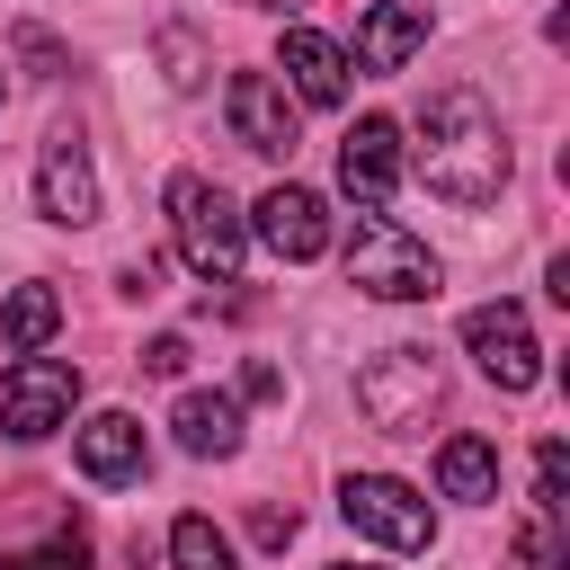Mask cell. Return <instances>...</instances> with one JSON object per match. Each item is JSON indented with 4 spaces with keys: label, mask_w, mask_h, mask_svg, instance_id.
<instances>
[{
    "label": "cell",
    "mask_w": 570,
    "mask_h": 570,
    "mask_svg": "<svg viewBox=\"0 0 570 570\" xmlns=\"http://www.w3.org/2000/svg\"><path fill=\"white\" fill-rule=\"evenodd\" d=\"M410 160H419L428 196H445V205H499V187H508V134L472 89H436L419 107V151Z\"/></svg>",
    "instance_id": "obj_1"
},
{
    "label": "cell",
    "mask_w": 570,
    "mask_h": 570,
    "mask_svg": "<svg viewBox=\"0 0 570 570\" xmlns=\"http://www.w3.org/2000/svg\"><path fill=\"white\" fill-rule=\"evenodd\" d=\"M169 240H178V258H187L205 285H232V276H240V249H249V214H240L214 178L178 169V178H169Z\"/></svg>",
    "instance_id": "obj_2"
},
{
    "label": "cell",
    "mask_w": 570,
    "mask_h": 570,
    "mask_svg": "<svg viewBox=\"0 0 570 570\" xmlns=\"http://www.w3.org/2000/svg\"><path fill=\"white\" fill-rule=\"evenodd\" d=\"M347 285L374 294V303H428V294H436V258H428L419 232H401V223L374 205V214H356V232H347Z\"/></svg>",
    "instance_id": "obj_3"
},
{
    "label": "cell",
    "mask_w": 570,
    "mask_h": 570,
    "mask_svg": "<svg viewBox=\"0 0 570 570\" xmlns=\"http://www.w3.org/2000/svg\"><path fill=\"white\" fill-rule=\"evenodd\" d=\"M356 410L383 428V436H428V419L445 410V365L428 347H383L365 374H356Z\"/></svg>",
    "instance_id": "obj_4"
},
{
    "label": "cell",
    "mask_w": 570,
    "mask_h": 570,
    "mask_svg": "<svg viewBox=\"0 0 570 570\" xmlns=\"http://www.w3.org/2000/svg\"><path fill=\"white\" fill-rule=\"evenodd\" d=\"M338 517H347L356 534L392 543V552H428V543H436L428 499H419L410 481H392V472H347V481H338Z\"/></svg>",
    "instance_id": "obj_5"
},
{
    "label": "cell",
    "mask_w": 570,
    "mask_h": 570,
    "mask_svg": "<svg viewBox=\"0 0 570 570\" xmlns=\"http://www.w3.org/2000/svg\"><path fill=\"white\" fill-rule=\"evenodd\" d=\"M71 401H80V365H62V356H18L9 374H0V428L18 436V445H36V436H53L62 419H71Z\"/></svg>",
    "instance_id": "obj_6"
},
{
    "label": "cell",
    "mask_w": 570,
    "mask_h": 570,
    "mask_svg": "<svg viewBox=\"0 0 570 570\" xmlns=\"http://www.w3.org/2000/svg\"><path fill=\"white\" fill-rule=\"evenodd\" d=\"M36 214L62 223V232L98 223V169H89L80 125H53V134H45V151H36Z\"/></svg>",
    "instance_id": "obj_7"
},
{
    "label": "cell",
    "mask_w": 570,
    "mask_h": 570,
    "mask_svg": "<svg viewBox=\"0 0 570 570\" xmlns=\"http://www.w3.org/2000/svg\"><path fill=\"white\" fill-rule=\"evenodd\" d=\"M463 347H472V365H481L499 392H534V374H543V347H534V330H525L517 303L463 312Z\"/></svg>",
    "instance_id": "obj_8"
},
{
    "label": "cell",
    "mask_w": 570,
    "mask_h": 570,
    "mask_svg": "<svg viewBox=\"0 0 570 570\" xmlns=\"http://www.w3.org/2000/svg\"><path fill=\"white\" fill-rule=\"evenodd\" d=\"M223 116H232L240 151H258V160H285V151H294V98H285V80H267V71H232Z\"/></svg>",
    "instance_id": "obj_9"
},
{
    "label": "cell",
    "mask_w": 570,
    "mask_h": 570,
    "mask_svg": "<svg viewBox=\"0 0 570 570\" xmlns=\"http://www.w3.org/2000/svg\"><path fill=\"white\" fill-rule=\"evenodd\" d=\"M338 187H347L365 214L401 187V125H392V116H356V125H347V142H338Z\"/></svg>",
    "instance_id": "obj_10"
},
{
    "label": "cell",
    "mask_w": 570,
    "mask_h": 570,
    "mask_svg": "<svg viewBox=\"0 0 570 570\" xmlns=\"http://www.w3.org/2000/svg\"><path fill=\"white\" fill-rule=\"evenodd\" d=\"M249 223H258V240L276 249V258H321L330 249V205L312 196V187H267L258 205H249Z\"/></svg>",
    "instance_id": "obj_11"
},
{
    "label": "cell",
    "mask_w": 570,
    "mask_h": 570,
    "mask_svg": "<svg viewBox=\"0 0 570 570\" xmlns=\"http://www.w3.org/2000/svg\"><path fill=\"white\" fill-rule=\"evenodd\" d=\"M419 45H428V9H410V0H374V9L356 18V53H347V71H401Z\"/></svg>",
    "instance_id": "obj_12"
},
{
    "label": "cell",
    "mask_w": 570,
    "mask_h": 570,
    "mask_svg": "<svg viewBox=\"0 0 570 570\" xmlns=\"http://www.w3.org/2000/svg\"><path fill=\"white\" fill-rule=\"evenodd\" d=\"M285 80H294V98H312V107H338L347 98V53L321 36V27H285Z\"/></svg>",
    "instance_id": "obj_13"
},
{
    "label": "cell",
    "mask_w": 570,
    "mask_h": 570,
    "mask_svg": "<svg viewBox=\"0 0 570 570\" xmlns=\"http://www.w3.org/2000/svg\"><path fill=\"white\" fill-rule=\"evenodd\" d=\"M169 428H178V445H187L196 463H223V454H240V401H232V392H178Z\"/></svg>",
    "instance_id": "obj_14"
},
{
    "label": "cell",
    "mask_w": 570,
    "mask_h": 570,
    "mask_svg": "<svg viewBox=\"0 0 570 570\" xmlns=\"http://www.w3.org/2000/svg\"><path fill=\"white\" fill-rule=\"evenodd\" d=\"M142 463H151V445H142V419H125V410H98V419L80 428V472H89V481H142Z\"/></svg>",
    "instance_id": "obj_15"
},
{
    "label": "cell",
    "mask_w": 570,
    "mask_h": 570,
    "mask_svg": "<svg viewBox=\"0 0 570 570\" xmlns=\"http://www.w3.org/2000/svg\"><path fill=\"white\" fill-rule=\"evenodd\" d=\"M436 481H445V499H499V445L490 436H445L436 445Z\"/></svg>",
    "instance_id": "obj_16"
},
{
    "label": "cell",
    "mask_w": 570,
    "mask_h": 570,
    "mask_svg": "<svg viewBox=\"0 0 570 570\" xmlns=\"http://www.w3.org/2000/svg\"><path fill=\"white\" fill-rule=\"evenodd\" d=\"M53 330H62V294H53V285H18V294H9V312H0V338L27 356V347H45Z\"/></svg>",
    "instance_id": "obj_17"
},
{
    "label": "cell",
    "mask_w": 570,
    "mask_h": 570,
    "mask_svg": "<svg viewBox=\"0 0 570 570\" xmlns=\"http://www.w3.org/2000/svg\"><path fill=\"white\" fill-rule=\"evenodd\" d=\"M169 561L178 570H240V552H232V534L214 517H178L169 525Z\"/></svg>",
    "instance_id": "obj_18"
},
{
    "label": "cell",
    "mask_w": 570,
    "mask_h": 570,
    "mask_svg": "<svg viewBox=\"0 0 570 570\" xmlns=\"http://www.w3.org/2000/svg\"><path fill=\"white\" fill-rule=\"evenodd\" d=\"M517 561H525V570H570V561H561V517L534 508V517L517 525Z\"/></svg>",
    "instance_id": "obj_19"
},
{
    "label": "cell",
    "mask_w": 570,
    "mask_h": 570,
    "mask_svg": "<svg viewBox=\"0 0 570 570\" xmlns=\"http://www.w3.org/2000/svg\"><path fill=\"white\" fill-rule=\"evenodd\" d=\"M561 490H570V454H561V436H543V454H534V508L561 517V508H570Z\"/></svg>",
    "instance_id": "obj_20"
},
{
    "label": "cell",
    "mask_w": 570,
    "mask_h": 570,
    "mask_svg": "<svg viewBox=\"0 0 570 570\" xmlns=\"http://www.w3.org/2000/svg\"><path fill=\"white\" fill-rule=\"evenodd\" d=\"M0 570H89V534H80V525H62L45 552H27V561H0Z\"/></svg>",
    "instance_id": "obj_21"
},
{
    "label": "cell",
    "mask_w": 570,
    "mask_h": 570,
    "mask_svg": "<svg viewBox=\"0 0 570 570\" xmlns=\"http://www.w3.org/2000/svg\"><path fill=\"white\" fill-rule=\"evenodd\" d=\"M142 374H187V338H178V330L151 338V347H142Z\"/></svg>",
    "instance_id": "obj_22"
},
{
    "label": "cell",
    "mask_w": 570,
    "mask_h": 570,
    "mask_svg": "<svg viewBox=\"0 0 570 570\" xmlns=\"http://www.w3.org/2000/svg\"><path fill=\"white\" fill-rule=\"evenodd\" d=\"M249 534H258V543H294V508H258Z\"/></svg>",
    "instance_id": "obj_23"
},
{
    "label": "cell",
    "mask_w": 570,
    "mask_h": 570,
    "mask_svg": "<svg viewBox=\"0 0 570 570\" xmlns=\"http://www.w3.org/2000/svg\"><path fill=\"white\" fill-rule=\"evenodd\" d=\"M18 53H27V62H36V71H62V45H53V36H36V27H27V36H18Z\"/></svg>",
    "instance_id": "obj_24"
},
{
    "label": "cell",
    "mask_w": 570,
    "mask_h": 570,
    "mask_svg": "<svg viewBox=\"0 0 570 570\" xmlns=\"http://www.w3.org/2000/svg\"><path fill=\"white\" fill-rule=\"evenodd\" d=\"M240 392H249V401H276V392H285V374H276V365H249V374H240Z\"/></svg>",
    "instance_id": "obj_25"
},
{
    "label": "cell",
    "mask_w": 570,
    "mask_h": 570,
    "mask_svg": "<svg viewBox=\"0 0 570 570\" xmlns=\"http://www.w3.org/2000/svg\"><path fill=\"white\" fill-rule=\"evenodd\" d=\"M338 570H374V561H338Z\"/></svg>",
    "instance_id": "obj_26"
}]
</instances>
